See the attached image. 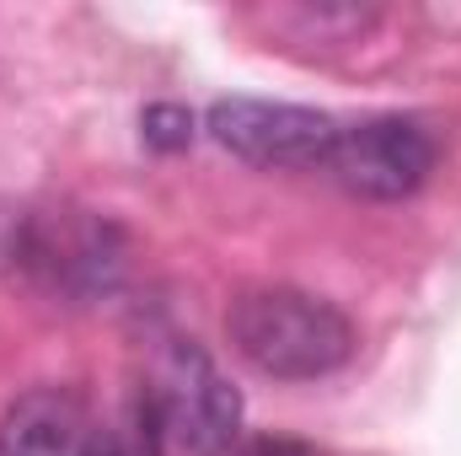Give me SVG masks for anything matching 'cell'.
Masks as SVG:
<instances>
[{"instance_id": "cell-1", "label": "cell", "mask_w": 461, "mask_h": 456, "mask_svg": "<svg viewBox=\"0 0 461 456\" xmlns=\"http://www.w3.org/2000/svg\"><path fill=\"white\" fill-rule=\"evenodd\" d=\"M226 333L236 343V354L274 381L333 376L354 354V323L333 301L295 290V285L241 290L226 312Z\"/></svg>"}, {"instance_id": "cell-2", "label": "cell", "mask_w": 461, "mask_h": 456, "mask_svg": "<svg viewBox=\"0 0 461 456\" xmlns=\"http://www.w3.org/2000/svg\"><path fill=\"white\" fill-rule=\"evenodd\" d=\"M145 397L156 403L167 441L188 456H226L241 435V397L194 339H167Z\"/></svg>"}, {"instance_id": "cell-3", "label": "cell", "mask_w": 461, "mask_h": 456, "mask_svg": "<svg viewBox=\"0 0 461 456\" xmlns=\"http://www.w3.org/2000/svg\"><path fill=\"white\" fill-rule=\"evenodd\" d=\"M339 118L301 108V103H268V97H221L210 108V134L230 156L268 167V172H312L328 167L339 145Z\"/></svg>"}, {"instance_id": "cell-4", "label": "cell", "mask_w": 461, "mask_h": 456, "mask_svg": "<svg viewBox=\"0 0 461 456\" xmlns=\"http://www.w3.org/2000/svg\"><path fill=\"white\" fill-rule=\"evenodd\" d=\"M328 172L359 199H408L435 172V134L419 118H365L339 129Z\"/></svg>"}, {"instance_id": "cell-5", "label": "cell", "mask_w": 461, "mask_h": 456, "mask_svg": "<svg viewBox=\"0 0 461 456\" xmlns=\"http://www.w3.org/2000/svg\"><path fill=\"white\" fill-rule=\"evenodd\" d=\"M86 408L70 387H32L0 419V456H81Z\"/></svg>"}, {"instance_id": "cell-6", "label": "cell", "mask_w": 461, "mask_h": 456, "mask_svg": "<svg viewBox=\"0 0 461 456\" xmlns=\"http://www.w3.org/2000/svg\"><path fill=\"white\" fill-rule=\"evenodd\" d=\"M161 451H167V430H161L156 403L145 392L129 397L113 419L92 424L86 446H81V456H161Z\"/></svg>"}, {"instance_id": "cell-7", "label": "cell", "mask_w": 461, "mask_h": 456, "mask_svg": "<svg viewBox=\"0 0 461 456\" xmlns=\"http://www.w3.org/2000/svg\"><path fill=\"white\" fill-rule=\"evenodd\" d=\"M140 129H145V145H156V150H183V145L194 140V114L177 108V103H156V108H145Z\"/></svg>"}, {"instance_id": "cell-8", "label": "cell", "mask_w": 461, "mask_h": 456, "mask_svg": "<svg viewBox=\"0 0 461 456\" xmlns=\"http://www.w3.org/2000/svg\"><path fill=\"white\" fill-rule=\"evenodd\" d=\"M252 456H312L306 446H290V441H258Z\"/></svg>"}]
</instances>
